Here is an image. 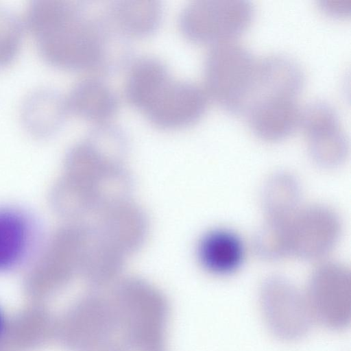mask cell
<instances>
[{
    "mask_svg": "<svg viewBox=\"0 0 351 351\" xmlns=\"http://www.w3.org/2000/svg\"><path fill=\"white\" fill-rule=\"evenodd\" d=\"M22 21L25 29L34 37L40 56L51 64L80 67L99 55L97 32L68 1H33Z\"/></svg>",
    "mask_w": 351,
    "mask_h": 351,
    "instance_id": "1",
    "label": "cell"
},
{
    "mask_svg": "<svg viewBox=\"0 0 351 351\" xmlns=\"http://www.w3.org/2000/svg\"><path fill=\"white\" fill-rule=\"evenodd\" d=\"M111 302L121 351H165L169 307L160 291L130 278L119 283Z\"/></svg>",
    "mask_w": 351,
    "mask_h": 351,
    "instance_id": "2",
    "label": "cell"
},
{
    "mask_svg": "<svg viewBox=\"0 0 351 351\" xmlns=\"http://www.w3.org/2000/svg\"><path fill=\"white\" fill-rule=\"evenodd\" d=\"M257 59L237 38L212 45L204 66L208 95L226 108L242 113L254 81Z\"/></svg>",
    "mask_w": 351,
    "mask_h": 351,
    "instance_id": "3",
    "label": "cell"
},
{
    "mask_svg": "<svg viewBox=\"0 0 351 351\" xmlns=\"http://www.w3.org/2000/svg\"><path fill=\"white\" fill-rule=\"evenodd\" d=\"M208 94L201 87L171 80L165 69L145 84L136 102L149 112L154 121L165 125L185 124L205 110Z\"/></svg>",
    "mask_w": 351,
    "mask_h": 351,
    "instance_id": "4",
    "label": "cell"
},
{
    "mask_svg": "<svg viewBox=\"0 0 351 351\" xmlns=\"http://www.w3.org/2000/svg\"><path fill=\"white\" fill-rule=\"evenodd\" d=\"M283 221L286 256L303 259L322 257L333 248L340 234L338 215L321 204L299 206Z\"/></svg>",
    "mask_w": 351,
    "mask_h": 351,
    "instance_id": "5",
    "label": "cell"
},
{
    "mask_svg": "<svg viewBox=\"0 0 351 351\" xmlns=\"http://www.w3.org/2000/svg\"><path fill=\"white\" fill-rule=\"evenodd\" d=\"M254 14L245 0L197 1L184 11L182 28L190 38L213 45L237 38L250 25Z\"/></svg>",
    "mask_w": 351,
    "mask_h": 351,
    "instance_id": "6",
    "label": "cell"
},
{
    "mask_svg": "<svg viewBox=\"0 0 351 351\" xmlns=\"http://www.w3.org/2000/svg\"><path fill=\"white\" fill-rule=\"evenodd\" d=\"M64 340L75 351H104L114 341L116 320L111 300L92 295L80 300L68 313Z\"/></svg>",
    "mask_w": 351,
    "mask_h": 351,
    "instance_id": "7",
    "label": "cell"
},
{
    "mask_svg": "<svg viewBox=\"0 0 351 351\" xmlns=\"http://www.w3.org/2000/svg\"><path fill=\"white\" fill-rule=\"evenodd\" d=\"M302 127L308 153L324 167H335L346 158L349 143L335 110L324 102H315L302 110Z\"/></svg>",
    "mask_w": 351,
    "mask_h": 351,
    "instance_id": "8",
    "label": "cell"
},
{
    "mask_svg": "<svg viewBox=\"0 0 351 351\" xmlns=\"http://www.w3.org/2000/svg\"><path fill=\"white\" fill-rule=\"evenodd\" d=\"M302 114L298 97L274 95L255 103L244 114L258 138L276 141L284 138L300 125Z\"/></svg>",
    "mask_w": 351,
    "mask_h": 351,
    "instance_id": "9",
    "label": "cell"
},
{
    "mask_svg": "<svg viewBox=\"0 0 351 351\" xmlns=\"http://www.w3.org/2000/svg\"><path fill=\"white\" fill-rule=\"evenodd\" d=\"M94 226L125 255L137 249L146 233L143 212L124 200L116 202L97 215Z\"/></svg>",
    "mask_w": 351,
    "mask_h": 351,
    "instance_id": "10",
    "label": "cell"
},
{
    "mask_svg": "<svg viewBox=\"0 0 351 351\" xmlns=\"http://www.w3.org/2000/svg\"><path fill=\"white\" fill-rule=\"evenodd\" d=\"M66 110L65 99L58 93L49 88H38L29 92L22 102V123L32 134L47 136L59 126Z\"/></svg>",
    "mask_w": 351,
    "mask_h": 351,
    "instance_id": "11",
    "label": "cell"
},
{
    "mask_svg": "<svg viewBox=\"0 0 351 351\" xmlns=\"http://www.w3.org/2000/svg\"><path fill=\"white\" fill-rule=\"evenodd\" d=\"M197 256L202 265L216 274H227L236 270L244 256L240 238L234 232L218 229L206 233L200 240Z\"/></svg>",
    "mask_w": 351,
    "mask_h": 351,
    "instance_id": "12",
    "label": "cell"
},
{
    "mask_svg": "<svg viewBox=\"0 0 351 351\" xmlns=\"http://www.w3.org/2000/svg\"><path fill=\"white\" fill-rule=\"evenodd\" d=\"M261 195L266 219L286 217L300 206V185L289 173L278 172L269 177Z\"/></svg>",
    "mask_w": 351,
    "mask_h": 351,
    "instance_id": "13",
    "label": "cell"
},
{
    "mask_svg": "<svg viewBox=\"0 0 351 351\" xmlns=\"http://www.w3.org/2000/svg\"><path fill=\"white\" fill-rule=\"evenodd\" d=\"M27 228L19 212L0 209V270L14 266L21 259L27 243Z\"/></svg>",
    "mask_w": 351,
    "mask_h": 351,
    "instance_id": "14",
    "label": "cell"
},
{
    "mask_svg": "<svg viewBox=\"0 0 351 351\" xmlns=\"http://www.w3.org/2000/svg\"><path fill=\"white\" fill-rule=\"evenodd\" d=\"M67 110L96 118L108 116L114 109V98L105 86L84 82L77 85L65 99Z\"/></svg>",
    "mask_w": 351,
    "mask_h": 351,
    "instance_id": "15",
    "label": "cell"
},
{
    "mask_svg": "<svg viewBox=\"0 0 351 351\" xmlns=\"http://www.w3.org/2000/svg\"><path fill=\"white\" fill-rule=\"evenodd\" d=\"M24 29L22 20L11 11L0 9V66L10 63L17 55Z\"/></svg>",
    "mask_w": 351,
    "mask_h": 351,
    "instance_id": "16",
    "label": "cell"
},
{
    "mask_svg": "<svg viewBox=\"0 0 351 351\" xmlns=\"http://www.w3.org/2000/svg\"><path fill=\"white\" fill-rule=\"evenodd\" d=\"M320 9L326 14L335 17H346L351 13V0H321Z\"/></svg>",
    "mask_w": 351,
    "mask_h": 351,
    "instance_id": "17",
    "label": "cell"
},
{
    "mask_svg": "<svg viewBox=\"0 0 351 351\" xmlns=\"http://www.w3.org/2000/svg\"><path fill=\"white\" fill-rule=\"evenodd\" d=\"M5 330V319L3 313L0 310V339Z\"/></svg>",
    "mask_w": 351,
    "mask_h": 351,
    "instance_id": "18",
    "label": "cell"
},
{
    "mask_svg": "<svg viewBox=\"0 0 351 351\" xmlns=\"http://www.w3.org/2000/svg\"><path fill=\"white\" fill-rule=\"evenodd\" d=\"M104 351H121V350L114 344Z\"/></svg>",
    "mask_w": 351,
    "mask_h": 351,
    "instance_id": "19",
    "label": "cell"
}]
</instances>
